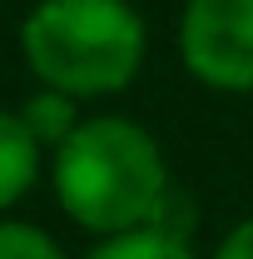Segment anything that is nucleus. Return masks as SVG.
<instances>
[{
	"mask_svg": "<svg viewBox=\"0 0 253 259\" xmlns=\"http://www.w3.org/2000/svg\"><path fill=\"white\" fill-rule=\"evenodd\" d=\"M85 259H199L184 229H164V225H144L129 234H109L99 239Z\"/></svg>",
	"mask_w": 253,
	"mask_h": 259,
	"instance_id": "39448f33",
	"label": "nucleus"
},
{
	"mask_svg": "<svg viewBox=\"0 0 253 259\" xmlns=\"http://www.w3.org/2000/svg\"><path fill=\"white\" fill-rule=\"evenodd\" d=\"M209 259H253V214L228 229L219 244H214V254H209Z\"/></svg>",
	"mask_w": 253,
	"mask_h": 259,
	"instance_id": "6e6552de",
	"label": "nucleus"
},
{
	"mask_svg": "<svg viewBox=\"0 0 253 259\" xmlns=\"http://www.w3.org/2000/svg\"><path fill=\"white\" fill-rule=\"evenodd\" d=\"M174 50L194 85L253 95V0H184Z\"/></svg>",
	"mask_w": 253,
	"mask_h": 259,
	"instance_id": "7ed1b4c3",
	"label": "nucleus"
},
{
	"mask_svg": "<svg viewBox=\"0 0 253 259\" xmlns=\"http://www.w3.org/2000/svg\"><path fill=\"white\" fill-rule=\"evenodd\" d=\"M0 259H65V249L40 225L0 220Z\"/></svg>",
	"mask_w": 253,
	"mask_h": 259,
	"instance_id": "0eeeda50",
	"label": "nucleus"
},
{
	"mask_svg": "<svg viewBox=\"0 0 253 259\" xmlns=\"http://www.w3.org/2000/svg\"><path fill=\"white\" fill-rule=\"evenodd\" d=\"M50 185L65 220L95 239L144 225L184 229L174 220L179 190L164 145L154 140V130H144L129 115H85L75 135L50 155Z\"/></svg>",
	"mask_w": 253,
	"mask_h": 259,
	"instance_id": "f257e3e1",
	"label": "nucleus"
},
{
	"mask_svg": "<svg viewBox=\"0 0 253 259\" xmlns=\"http://www.w3.org/2000/svg\"><path fill=\"white\" fill-rule=\"evenodd\" d=\"M20 120H25L30 135L55 155L65 140L75 135V125H80L85 115H80V100H70V95H60V90H45V85H40V90L20 105Z\"/></svg>",
	"mask_w": 253,
	"mask_h": 259,
	"instance_id": "423d86ee",
	"label": "nucleus"
},
{
	"mask_svg": "<svg viewBox=\"0 0 253 259\" xmlns=\"http://www.w3.org/2000/svg\"><path fill=\"white\" fill-rule=\"evenodd\" d=\"M20 55L35 85L70 100H109L139 80L149 25L129 0H35L20 20Z\"/></svg>",
	"mask_w": 253,
	"mask_h": 259,
	"instance_id": "f03ea898",
	"label": "nucleus"
},
{
	"mask_svg": "<svg viewBox=\"0 0 253 259\" xmlns=\"http://www.w3.org/2000/svg\"><path fill=\"white\" fill-rule=\"evenodd\" d=\"M40 169H45V145L30 135L20 110H0V214L35 190Z\"/></svg>",
	"mask_w": 253,
	"mask_h": 259,
	"instance_id": "20e7f679",
	"label": "nucleus"
}]
</instances>
